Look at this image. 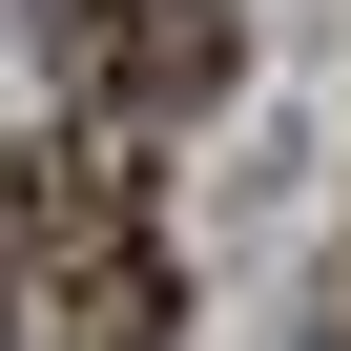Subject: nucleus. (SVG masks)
<instances>
[{"label": "nucleus", "mask_w": 351, "mask_h": 351, "mask_svg": "<svg viewBox=\"0 0 351 351\" xmlns=\"http://www.w3.org/2000/svg\"><path fill=\"white\" fill-rule=\"evenodd\" d=\"M0 248L42 289V351H186V248H165V165L124 104L0 145Z\"/></svg>", "instance_id": "nucleus-1"}, {"label": "nucleus", "mask_w": 351, "mask_h": 351, "mask_svg": "<svg viewBox=\"0 0 351 351\" xmlns=\"http://www.w3.org/2000/svg\"><path fill=\"white\" fill-rule=\"evenodd\" d=\"M165 21H186V0H42V42H62V83H83V104H104V83H124Z\"/></svg>", "instance_id": "nucleus-2"}, {"label": "nucleus", "mask_w": 351, "mask_h": 351, "mask_svg": "<svg viewBox=\"0 0 351 351\" xmlns=\"http://www.w3.org/2000/svg\"><path fill=\"white\" fill-rule=\"evenodd\" d=\"M0 330H21V248H0Z\"/></svg>", "instance_id": "nucleus-3"}]
</instances>
